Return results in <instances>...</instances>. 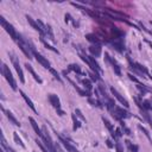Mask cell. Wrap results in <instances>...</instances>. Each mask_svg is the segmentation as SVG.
<instances>
[{"instance_id": "1", "label": "cell", "mask_w": 152, "mask_h": 152, "mask_svg": "<svg viewBox=\"0 0 152 152\" xmlns=\"http://www.w3.org/2000/svg\"><path fill=\"white\" fill-rule=\"evenodd\" d=\"M80 57H81V59L83 62H86L88 64V66H90V69L93 70V72H95L97 75H101L102 74V69L99 65V63L95 61V57L89 56V55H86V53H82V52H80Z\"/></svg>"}, {"instance_id": "2", "label": "cell", "mask_w": 152, "mask_h": 152, "mask_svg": "<svg viewBox=\"0 0 152 152\" xmlns=\"http://www.w3.org/2000/svg\"><path fill=\"white\" fill-rule=\"evenodd\" d=\"M127 61H128L129 68L133 69L134 72H137V74L140 75V76H148V77L151 78V74L148 72V69H147L145 65H142V64H140V63H138V62L132 61L129 56H127Z\"/></svg>"}, {"instance_id": "3", "label": "cell", "mask_w": 152, "mask_h": 152, "mask_svg": "<svg viewBox=\"0 0 152 152\" xmlns=\"http://www.w3.org/2000/svg\"><path fill=\"white\" fill-rule=\"evenodd\" d=\"M109 113H110V115H112L115 120H118L119 122L122 121L124 119H127V118H131V116H132L128 110H126V109H124V107H119V106H116V104L109 110Z\"/></svg>"}, {"instance_id": "4", "label": "cell", "mask_w": 152, "mask_h": 152, "mask_svg": "<svg viewBox=\"0 0 152 152\" xmlns=\"http://www.w3.org/2000/svg\"><path fill=\"white\" fill-rule=\"evenodd\" d=\"M0 23H1V26L5 28V31L10 34V37L17 43L18 42V37H19V33L15 31V28L13 27V25L12 24H10L4 17H0Z\"/></svg>"}, {"instance_id": "5", "label": "cell", "mask_w": 152, "mask_h": 152, "mask_svg": "<svg viewBox=\"0 0 152 152\" xmlns=\"http://www.w3.org/2000/svg\"><path fill=\"white\" fill-rule=\"evenodd\" d=\"M1 72H2V76L6 78V81L10 83V86H11V88L15 91L18 88H17V82H15V80H14V77H13V75H12V72H11V70H10V68L5 64V63H2V66H1Z\"/></svg>"}, {"instance_id": "6", "label": "cell", "mask_w": 152, "mask_h": 152, "mask_svg": "<svg viewBox=\"0 0 152 152\" xmlns=\"http://www.w3.org/2000/svg\"><path fill=\"white\" fill-rule=\"evenodd\" d=\"M8 56H10V58H11V61H12V64H13V66H14V69H15L17 74L19 75V81H20L21 83H25L24 72H23V69H21V66H20V63H19L18 57H17L13 52H8Z\"/></svg>"}, {"instance_id": "7", "label": "cell", "mask_w": 152, "mask_h": 152, "mask_svg": "<svg viewBox=\"0 0 152 152\" xmlns=\"http://www.w3.org/2000/svg\"><path fill=\"white\" fill-rule=\"evenodd\" d=\"M48 99H49V102L51 103V106L56 109L57 114L59 116H63L65 114V112L61 108V100H59V97L56 94H48Z\"/></svg>"}, {"instance_id": "8", "label": "cell", "mask_w": 152, "mask_h": 152, "mask_svg": "<svg viewBox=\"0 0 152 152\" xmlns=\"http://www.w3.org/2000/svg\"><path fill=\"white\" fill-rule=\"evenodd\" d=\"M104 59H106V61L112 65V68H113L114 72H115L118 76H121V68H120L119 63L116 62V59H115L114 57H112L108 52H104Z\"/></svg>"}, {"instance_id": "9", "label": "cell", "mask_w": 152, "mask_h": 152, "mask_svg": "<svg viewBox=\"0 0 152 152\" xmlns=\"http://www.w3.org/2000/svg\"><path fill=\"white\" fill-rule=\"evenodd\" d=\"M57 134V133H56ZM57 137H58V139H59V142H62V145L65 147V150L68 151V152H80L71 142H70V140L68 139V138H64L62 134H57Z\"/></svg>"}, {"instance_id": "10", "label": "cell", "mask_w": 152, "mask_h": 152, "mask_svg": "<svg viewBox=\"0 0 152 152\" xmlns=\"http://www.w3.org/2000/svg\"><path fill=\"white\" fill-rule=\"evenodd\" d=\"M110 93H112V95H113V96H114V97H115V99H116V100H118L125 108H128V107H129L128 101H127V100H126V99H125V97H124V96H122V95H121L114 87H110Z\"/></svg>"}, {"instance_id": "11", "label": "cell", "mask_w": 152, "mask_h": 152, "mask_svg": "<svg viewBox=\"0 0 152 152\" xmlns=\"http://www.w3.org/2000/svg\"><path fill=\"white\" fill-rule=\"evenodd\" d=\"M1 109H2V112L6 114V116H7V119L10 120V122H11V124H13L14 126H18V127H20V122L17 120V118L13 115V113H12V112H10V110H6L4 107H1Z\"/></svg>"}, {"instance_id": "12", "label": "cell", "mask_w": 152, "mask_h": 152, "mask_svg": "<svg viewBox=\"0 0 152 152\" xmlns=\"http://www.w3.org/2000/svg\"><path fill=\"white\" fill-rule=\"evenodd\" d=\"M88 50L90 52V56H93V57H100L101 53H102L101 45H90L88 48Z\"/></svg>"}, {"instance_id": "13", "label": "cell", "mask_w": 152, "mask_h": 152, "mask_svg": "<svg viewBox=\"0 0 152 152\" xmlns=\"http://www.w3.org/2000/svg\"><path fill=\"white\" fill-rule=\"evenodd\" d=\"M25 66H26V70L32 75V77H33V78H34L39 84H42V83H43V80H42V78L38 76V74L34 71V69L32 68V65H31V64H28V63H26V64H25Z\"/></svg>"}, {"instance_id": "14", "label": "cell", "mask_w": 152, "mask_h": 152, "mask_svg": "<svg viewBox=\"0 0 152 152\" xmlns=\"http://www.w3.org/2000/svg\"><path fill=\"white\" fill-rule=\"evenodd\" d=\"M86 38L88 42L93 43V45H101V43H102L101 39L95 33H88V34H86Z\"/></svg>"}, {"instance_id": "15", "label": "cell", "mask_w": 152, "mask_h": 152, "mask_svg": "<svg viewBox=\"0 0 152 152\" xmlns=\"http://www.w3.org/2000/svg\"><path fill=\"white\" fill-rule=\"evenodd\" d=\"M28 121L31 122V126H32L33 131L36 132V134H37L39 138H43V131H42V129L38 127V124L36 122V120H34L33 118H31V116H30V118H28Z\"/></svg>"}, {"instance_id": "16", "label": "cell", "mask_w": 152, "mask_h": 152, "mask_svg": "<svg viewBox=\"0 0 152 152\" xmlns=\"http://www.w3.org/2000/svg\"><path fill=\"white\" fill-rule=\"evenodd\" d=\"M19 93H20V95L23 96V99L25 100V102L27 103V106H28V107H30V108H31V109H32L34 113H37V109H36V107H34V104H33L32 100H31V99H30V97H28V96H27V95H26V94H25L23 90H19Z\"/></svg>"}, {"instance_id": "17", "label": "cell", "mask_w": 152, "mask_h": 152, "mask_svg": "<svg viewBox=\"0 0 152 152\" xmlns=\"http://www.w3.org/2000/svg\"><path fill=\"white\" fill-rule=\"evenodd\" d=\"M102 121H103L104 126L107 127V129L109 131V133H110V137H112V138L115 140V131H114V126H113V125H112V124H110V122H109V121H108V120H107L104 116H102Z\"/></svg>"}, {"instance_id": "18", "label": "cell", "mask_w": 152, "mask_h": 152, "mask_svg": "<svg viewBox=\"0 0 152 152\" xmlns=\"http://www.w3.org/2000/svg\"><path fill=\"white\" fill-rule=\"evenodd\" d=\"M45 38L50 39L52 43H55V42H56V39H55V34H53V31H52V27H51V25H49V24H46V30H45Z\"/></svg>"}, {"instance_id": "19", "label": "cell", "mask_w": 152, "mask_h": 152, "mask_svg": "<svg viewBox=\"0 0 152 152\" xmlns=\"http://www.w3.org/2000/svg\"><path fill=\"white\" fill-rule=\"evenodd\" d=\"M26 20H27V23L36 30V31H38L39 32V34H40V27H39V25H38V23H37V20H34L32 17H30L28 14H26Z\"/></svg>"}, {"instance_id": "20", "label": "cell", "mask_w": 152, "mask_h": 152, "mask_svg": "<svg viewBox=\"0 0 152 152\" xmlns=\"http://www.w3.org/2000/svg\"><path fill=\"white\" fill-rule=\"evenodd\" d=\"M69 81H70V83L74 86V88H75V89L78 91V94H80L81 96H88V97H90V95H91V93H90V91H88V90H83V89L78 88V87H77V84H76V83H74V82H72L70 78H69Z\"/></svg>"}, {"instance_id": "21", "label": "cell", "mask_w": 152, "mask_h": 152, "mask_svg": "<svg viewBox=\"0 0 152 152\" xmlns=\"http://www.w3.org/2000/svg\"><path fill=\"white\" fill-rule=\"evenodd\" d=\"M137 88L140 90V95H141V96L145 95L146 93H152V88H150V87L146 86V84H141V83H139V84H137Z\"/></svg>"}, {"instance_id": "22", "label": "cell", "mask_w": 152, "mask_h": 152, "mask_svg": "<svg viewBox=\"0 0 152 152\" xmlns=\"http://www.w3.org/2000/svg\"><path fill=\"white\" fill-rule=\"evenodd\" d=\"M68 71H74V72H76L77 75H86V74L81 70V66H80L78 64H70V65L68 66Z\"/></svg>"}, {"instance_id": "23", "label": "cell", "mask_w": 152, "mask_h": 152, "mask_svg": "<svg viewBox=\"0 0 152 152\" xmlns=\"http://www.w3.org/2000/svg\"><path fill=\"white\" fill-rule=\"evenodd\" d=\"M71 119H72V124H74V125H72V131H74V132H76V131L82 126V124H81V122H80V120L77 119L76 114H72V115H71Z\"/></svg>"}, {"instance_id": "24", "label": "cell", "mask_w": 152, "mask_h": 152, "mask_svg": "<svg viewBox=\"0 0 152 152\" xmlns=\"http://www.w3.org/2000/svg\"><path fill=\"white\" fill-rule=\"evenodd\" d=\"M88 102L91 104V106H94V107H99V108H103V103L99 100V99H93V97H89L88 99Z\"/></svg>"}, {"instance_id": "25", "label": "cell", "mask_w": 152, "mask_h": 152, "mask_svg": "<svg viewBox=\"0 0 152 152\" xmlns=\"http://www.w3.org/2000/svg\"><path fill=\"white\" fill-rule=\"evenodd\" d=\"M125 142H126V145H127V148L129 150V152H138V151H139V146H138V145H135V144H133L132 141H129V140H126Z\"/></svg>"}, {"instance_id": "26", "label": "cell", "mask_w": 152, "mask_h": 152, "mask_svg": "<svg viewBox=\"0 0 152 152\" xmlns=\"http://www.w3.org/2000/svg\"><path fill=\"white\" fill-rule=\"evenodd\" d=\"M1 146H2V148H4V150H6V152H15L11 146H8V145H7V142H6V139H5L4 134H1Z\"/></svg>"}, {"instance_id": "27", "label": "cell", "mask_w": 152, "mask_h": 152, "mask_svg": "<svg viewBox=\"0 0 152 152\" xmlns=\"http://www.w3.org/2000/svg\"><path fill=\"white\" fill-rule=\"evenodd\" d=\"M40 42L43 43V45H44V46H45L46 49H49V50H51V51H53L55 53H57V55H59V51H58V50H57L56 48H53V46H51L50 44H48V42H46V40H45V39H44L43 37H40Z\"/></svg>"}, {"instance_id": "28", "label": "cell", "mask_w": 152, "mask_h": 152, "mask_svg": "<svg viewBox=\"0 0 152 152\" xmlns=\"http://www.w3.org/2000/svg\"><path fill=\"white\" fill-rule=\"evenodd\" d=\"M13 139H14V141L20 146V147H23V148H25V144L23 142V140H21V138L18 135V133L17 132H13Z\"/></svg>"}, {"instance_id": "29", "label": "cell", "mask_w": 152, "mask_h": 152, "mask_svg": "<svg viewBox=\"0 0 152 152\" xmlns=\"http://www.w3.org/2000/svg\"><path fill=\"white\" fill-rule=\"evenodd\" d=\"M82 84L84 86V88H86L88 91L93 90V84H91V81H90V80H88V78L82 80Z\"/></svg>"}, {"instance_id": "30", "label": "cell", "mask_w": 152, "mask_h": 152, "mask_svg": "<svg viewBox=\"0 0 152 152\" xmlns=\"http://www.w3.org/2000/svg\"><path fill=\"white\" fill-rule=\"evenodd\" d=\"M138 128L140 129V131H142V133L146 135V138L148 139V141H151L152 142V139H151V137H150V134H148V132H147V129L144 127V126H141V125H138Z\"/></svg>"}, {"instance_id": "31", "label": "cell", "mask_w": 152, "mask_h": 152, "mask_svg": "<svg viewBox=\"0 0 152 152\" xmlns=\"http://www.w3.org/2000/svg\"><path fill=\"white\" fill-rule=\"evenodd\" d=\"M114 147H115L116 152H124V146H122V144H121L119 140H116V141H115Z\"/></svg>"}, {"instance_id": "32", "label": "cell", "mask_w": 152, "mask_h": 152, "mask_svg": "<svg viewBox=\"0 0 152 152\" xmlns=\"http://www.w3.org/2000/svg\"><path fill=\"white\" fill-rule=\"evenodd\" d=\"M50 72H51V74L53 75V77H55V78H56V80H57L58 82H62V78H61L59 74H58V72H57V71H56V70H55L53 68H51V69H50Z\"/></svg>"}, {"instance_id": "33", "label": "cell", "mask_w": 152, "mask_h": 152, "mask_svg": "<svg viewBox=\"0 0 152 152\" xmlns=\"http://www.w3.org/2000/svg\"><path fill=\"white\" fill-rule=\"evenodd\" d=\"M75 114H76V116H78V118H80L82 121H86V118H84V115L82 114V112H81L78 108H76V109H75Z\"/></svg>"}, {"instance_id": "34", "label": "cell", "mask_w": 152, "mask_h": 152, "mask_svg": "<svg viewBox=\"0 0 152 152\" xmlns=\"http://www.w3.org/2000/svg\"><path fill=\"white\" fill-rule=\"evenodd\" d=\"M127 76L129 77V80H131V81H133V82H135L137 84H139V83H141V82H140V81H139V80H138V78H137V77H135L134 75H132V74H128Z\"/></svg>"}, {"instance_id": "35", "label": "cell", "mask_w": 152, "mask_h": 152, "mask_svg": "<svg viewBox=\"0 0 152 152\" xmlns=\"http://www.w3.org/2000/svg\"><path fill=\"white\" fill-rule=\"evenodd\" d=\"M106 144H107V146H108L109 148H113V147H114V144L110 141V139H107V140H106Z\"/></svg>"}, {"instance_id": "36", "label": "cell", "mask_w": 152, "mask_h": 152, "mask_svg": "<svg viewBox=\"0 0 152 152\" xmlns=\"http://www.w3.org/2000/svg\"><path fill=\"white\" fill-rule=\"evenodd\" d=\"M139 25H140V27H141V30H144V31H146L147 33H150V34L152 36V31H148V30H147V28H146V27H145V26L142 25V23H139Z\"/></svg>"}, {"instance_id": "37", "label": "cell", "mask_w": 152, "mask_h": 152, "mask_svg": "<svg viewBox=\"0 0 152 152\" xmlns=\"http://www.w3.org/2000/svg\"><path fill=\"white\" fill-rule=\"evenodd\" d=\"M146 121L148 122V125H150V126H151V128H152V119H151V116H148V118L146 119Z\"/></svg>"}, {"instance_id": "38", "label": "cell", "mask_w": 152, "mask_h": 152, "mask_svg": "<svg viewBox=\"0 0 152 152\" xmlns=\"http://www.w3.org/2000/svg\"><path fill=\"white\" fill-rule=\"evenodd\" d=\"M145 42H146V43H147V44H148V45H150V48H151V49H152V43H151V42H150V40H147V39H145Z\"/></svg>"}, {"instance_id": "39", "label": "cell", "mask_w": 152, "mask_h": 152, "mask_svg": "<svg viewBox=\"0 0 152 152\" xmlns=\"http://www.w3.org/2000/svg\"><path fill=\"white\" fill-rule=\"evenodd\" d=\"M150 24H151V25H152V20H151V21H150Z\"/></svg>"}]
</instances>
